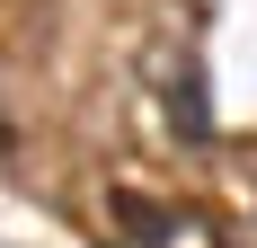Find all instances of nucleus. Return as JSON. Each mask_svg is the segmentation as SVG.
<instances>
[{"label": "nucleus", "mask_w": 257, "mask_h": 248, "mask_svg": "<svg viewBox=\"0 0 257 248\" xmlns=\"http://www.w3.org/2000/svg\"><path fill=\"white\" fill-rule=\"evenodd\" d=\"M178 124H186V142H213V124H204V89H195V71L178 80Z\"/></svg>", "instance_id": "obj_1"}]
</instances>
